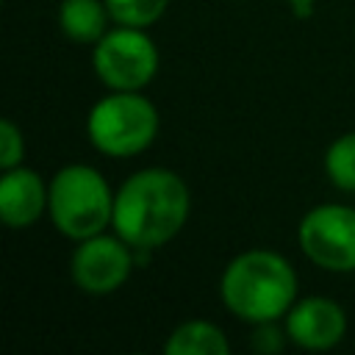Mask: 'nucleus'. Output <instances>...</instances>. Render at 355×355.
Masks as SVG:
<instances>
[{
	"instance_id": "obj_4",
	"label": "nucleus",
	"mask_w": 355,
	"mask_h": 355,
	"mask_svg": "<svg viewBox=\"0 0 355 355\" xmlns=\"http://www.w3.org/2000/svg\"><path fill=\"white\" fill-rule=\"evenodd\" d=\"M158 111L141 92L111 89L86 116V136L92 147L111 158H130L147 150L158 136Z\"/></svg>"
},
{
	"instance_id": "obj_3",
	"label": "nucleus",
	"mask_w": 355,
	"mask_h": 355,
	"mask_svg": "<svg viewBox=\"0 0 355 355\" xmlns=\"http://www.w3.org/2000/svg\"><path fill=\"white\" fill-rule=\"evenodd\" d=\"M114 194L94 166L67 164L50 178V222L72 241L97 236L114 219Z\"/></svg>"
},
{
	"instance_id": "obj_11",
	"label": "nucleus",
	"mask_w": 355,
	"mask_h": 355,
	"mask_svg": "<svg viewBox=\"0 0 355 355\" xmlns=\"http://www.w3.org/2000/svg\"><path fill=\"white\" fill-rule=\"evenodd\" d=\"M164 352L166 355H227L230 341L222 333V327H216L214 322L189 319L169 333Z\"/></svg>"
},
{
	"instance_id": "obj_14",
	"label": "nucleus",
	"mask_w": 355,
	"mask_h": 355,
	"mask_svg": "<svg viewBox=\"0 0 355 355\" xmlns=\"http://www.w3.org/2000/svg\"><path fill=\"white\" fill-rule=\"evenodd\" d=\"M22 155H25L22 130H19L11 119H3V122H0V166H3V169L19 166V164H22Z\"/></svg>"
},
{
	"instance_id": "obj_15",
	"label": "nucleus",
	"mask_w": 355,
	"mask_h": 355,
	"mask_svg": "<svg viewBox=\"0 0 355 355\" xmlns=\"http://www.w3.org/2000/svg\"><path fill=\"white\" fill-rule=\"evenodd\" d=\"M286 327L280 330L275 322H258L255 330H252V347L263 355H272V352H280L283 344H286Z\"/></svg>"
},
{
	"instance_id": "obj_12",
	"label": "nucleus",
	"mask_w": 355,
	"mask_h": 355,
	"mask_svg": "<svg viewBox=\"0 0 355 355\" xmlns=\"http://www.w3.org/2000/svg\"><path fill=\"white\" fill-rule=\"evenodd\" d=\"M324 175L341 191H355V130L341 133L324 153Z\"/></svg>"
},
{
	"instance_id": "obj_9",
	"label": "nucleus",
	"mask_w": 355,
	"mask_h": 355,
	"mask_svg": "<svg viewBox=\"0 0 355 355\" xmlns=\"http://www.w3.org/2000/svg\"><path fill=\"white\" fill-rule=\"evenodd\" d=\"M50 202V183L42 180L36 169L11 166L0 178V216L8 227L22 230L42 219Z\"/></svg>"
},
{
	"instance_id": "obj_2",
	"label": "nucleus",
	"mask_w": 355,
	"mask_h": 355,
	"mask_svg": "<svg viewBox=\"0 0 355 355\" xmlns=\"http://www.w3.org/2000/svg\"><path fill=\"white\" fill-rule=\"evenodd\" d=\"M219 297L236 319L277 322L297 300L294 266L272 250L239 252L222 272Z\"/></svg>"
},
{
	"instance_id": "obj_7",
	"label": "nucleus",
	"mask_w": 355,
	"mask_h": 355,
	"mask_svg": "<svg viewBox=\"0 0 355 355\" xmlns=\"http://www.w3.org/2000/svg\"><path fill=\"white\" fill-rule=\"evenodd\" d=\"M136 250L119 239L116 233H97L89 239H80L75 252H72V280L83 294L92 297H105L114 294L133 272L136 263Z\"/></svg>"
},
{
	"instance_id": "obj_1",
	"label": "nucleus",
	"mask_w": 355,
	"mask_h": 355,
	"mask_svg": "<svg viewBox=\"0 0 355 355\" xmlns=\"http://www.w3.org/2000/svg\"><path fill=\"white\" fill-rule=\"evenodd\" d=\"M189 208L191 197L183 178L164 166H147L116 189L111 227L136 252H153L183 230Z\"/></svg>"
},
{
	"instance_id": "obj_6",
	"label": "nucleus",
	"mask_w": 355,
	"mask_h": 355,
	"mask_svg": "<svg viewBox=\"0 0 355 355\" xmlns=\"http://www.w3.org/2000/svg\"><path fill=\"white\" fill-rule=\"evenodd\" d=\"M302 255L324 272H355V208L324 202L311 208L297 227Z\"/></svg>"
},
{
	"instance_id": "obj_10",
	"label": "nucleus",
	"mask_w": 355,
	"mask_h": 355,
	"mask_svg": "<svg viewBox=\"0 0 355 355\" xmlns=\"http://www.w3.org/2000/svg\"><path fill=\"white\" fill-rule=\"evenodd\" d=\"M111 14L105 0H61L58 3V28L67 39L78 44H97L108 31Z\"/></svg>"
},
{
	"instance_id": "obj_5",
	"label": "nucleus",
	"mask_w": 355,
	"mask_h": 355,
	"mask_svg": "<svg viewBox=\"0 0 355 355\" xmlns=\"http://www.w3.org/2000/svg\"><path fill=\"white\" fill-rule=\"evenodd\" d=\"M92 64L108 89L141 92L158 72V47L147 36V28L114 25L94 44Z\"/></svg>"
},
{
	"instance_id": "obj_13",
	"label": "nucleus",
	"mask_w": 355,
	"mask_h": 355,
	"mask_svg": "<svg viewBox=\"0 0 355 355\" xmlns=\"http://www.w3.org/2000/svg\"><path fill=\"white\" fill-rule=\"evenodd\" d=\"M105 6L116 25L150 28L164 17L169 0H105Z\"/></svg>"
},
{
	"instance_id": "obj_8",
	"label": "nucleus",
	"mask_w": 355,
	"mask_h": 355,
	"mask_svg": "<svg viewBox=\"0 0 355 355\" xmlns=\"http://www.w3.org/2000/svg\"><path fill=\"white\" fill-rule=\"evenodd\" d=\"M283 319L286 336L302 349H330L347 333L344 308L327 297H305L300 302L294 300Z\"/></svg>"
},
{
	"instance_id": "obj_16",
	"label": "nucleus",
	"mask_w": 355,
	"mask_h": 355,
	"mask_svg": "<svg viewBox=\"0 0 355 355\" xmlns=\"http://www.w3.org/2000/svg\"><path fill=\"white\" fill-rule=\"evenodd\" d=\"M286 3H288V6L294 8V6H313L316 0H286Z\"/></svg>"
}]
</instances>
